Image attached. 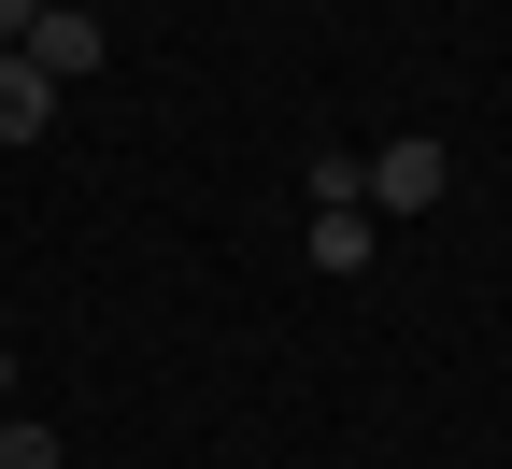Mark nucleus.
Segmentation results:
<instances>
[{
  "instance_id": "nucleus-2",
  "label": "nucleus",
  "mask_w": 512,
  "mask_h": 469,
  "mask_svg": "<svg viewBox=\"0 0 512 469\" xmlns=\"http://www.w3.org/2000/svg\"><path fill=\"white\" fill-rule=\"evenodd\" d=\"M15 57H29V72H57V86H86V72H100V15H72V0H43Z\"/></svg>"
},
{
  "instance_id": "nucleus-6",
  "label": "nucleus",
  "mask_w": 512,
  "mask_h": 469,
  "mask_svg": "<svg viewBox=\"0 0 512 469\" xmlns=\"http://www.w3.org/2000/svg\"><path fill=\"white\" fill-rule=\"evenodd\" d=\"M0 469H72V455H57V441H43L29 413H0Z\"/></svg>"
},
{
  "instance_id": "nucleus-4",
  "label": "nucleus",
  "mask_w": 512,
  "mask_h": 469,
  "mask_svg": "<svg viewBox=\"0 0 512 469\" xmlns=\"http://www.w3.org/2000/svg\"><path fill=\"white\" fill-rule=\"evenodd\" d=\"M299 185H313V214H370V157H356V143H313Z\"/></svg>"
},
{
  "instance_id": "nucleus-1",
  "label": "nucleus",
  "mask_w": 512,
  "mask_h": 469,
  "mask_svg": "<svg viewBox=\"0 0 512 469\" xmlns=\"http://www.w3.org/2000/svg\"><path fill=\"white\" fill-rule=\"evenodd\" d=\"M441 185H456V157L427 128H384L370 143V214H441Z\"/></svg>"
},
{
  "instance_id": "nucleus-3",
  "label": "nucleus",
  "mask_w": 512,
  "mask_h": 469,
  "mask_svg": "<svg viewBox=\"0 0 512 469\" xmlns=\"http://www.w3.org/2000/svg\"><path fill=\"white\" fill-rule=\"evenodd\" d=\"M43 128H57V72L0 57V143H43Z\"/></svg>"
},
{
  "instance_id": "nucleus-5",
  "label": "nucleus",
  "mask_w": 512,
  "mask_h": 469,
  "mask_svg": "<svg viewBox=\"0 0 512 469\" xmlns=\"http://www.w3.org/2000/svg\"><path fill=\"white\" fill-rule=\"evenodd\" d=\"M299 256H313L328 285H356V271H370V214H313V228H299Z\"/></svg>"
},
{
  "instance_id": "nucleus-8",
  "label": "nucleus",
  "mask_w": 512,
  "mask_h": 469,
  "mask_svg": "<svg viewBox=\"0 0 512 469\" xmlns=\"http://www.w3.org/2000/svg\"><path fill=\"white\" fill-rule=\"evenodd\" d=\"M0 57H15V43H0Z\"/></svg>"
},
{
  "instance_id": "nucleus-7",
  "label": "nucleus",
  "mask_w": 512,
  "mask_h": 469,
  "mask_svg": "<svg viewBox=\"0 0 512 469\" xmlns=\"http://www.w3.org/2000/svg\"><path fill=\"white\" fill-rule=\"evenodd\" d=\"M0 398H15V342H0Z\"/></svg>"
}]
</instances>
